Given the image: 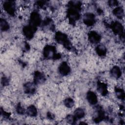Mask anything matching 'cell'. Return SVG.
<instances>
[{"label":"cell","mask_w":125,"mask_h":125,"mask_svg":"<svg viewBox=\"0 0 125 125\" xmlns=\"http://www.w3.org/2000/svg\"><path fill=\"white\" fill-rule=\"evenodd\" d=\"M97 52L99 55H104L105 53V48L103 45H100L97 47Z\"/></svg>","instance_id":"obj_11"},{"label":"cell","mask_w":125,"mask_h":125,"mask_svg":"<svg viewBox=\"0 0 125 125\" xmlns=\"http://www.w3.org/2000/svg\"><path fill=\"white\" fill-rule=\"evenodd\" d=\"M87 98L91 104H95L97 102V97L95 93L92 92H89L87 93Z\"/></svg>","instance_id":"obj_4"},{"label":"cell","mask_w":125,"mask_h":125,"mask_svg":"<svg viewBox=\"0 0 125 125\" xmlns=\"http://www.w3.org/2000/svg\"><path fill=\"white\" fill-rule=\"evenodd\" d=\"M84 21L87 25H92L94 22V18L93 17V15L91 14H87L86 16H85Z\"/></svg>","instance_id":"obj_1"},{"label":"cell","mask_w":125,"mask_h":125,"mask_svg":"<svg viewBox=\"0 0 125 125\" xmlns=\"http://www.w3.org/2000/svg\"><path fill=\"white\" fill-rule=\"evenodd\" d=\"M4 8L5 9V10L8 12L9 14H13L14 12V6L13 4L10 2H6L4 3L3 5Z\"/></svg>","instance_id":"obj_5"},{"label":"cell","mask_w":125,"mask_h":125,"mask_svg":"<svg viewBox=\"0 0 125 125\" xmlns=\"http://www.w3.org/2000/svg\"><path fill=\"white\" fill-rule=\"evenodd\" d=\"M89 40L91 42L93 43H96V42H98L100 40V37L97 33L95 32H92L90 33Z\"/></svg>","instance_id":"obj_3"},{"label":"cell","mask_w":125,"mask_h":125,"mask_svg":"<svg viewBox=\"0 0 125 125\" xmlns=\"http://www.w3.org/2000/svg\"><path fill=\"white\" fill-rule=\"evenodd\" d=\"M0 26L1 29L3 30H7L8 28V24H7V22L3 20H1L0 21Z\"/></svg>","instance_id":"obj_13"},{"label":"cell","mask_w":125,"mask_h":125,"mask_svg":"<svg viewBox=\"0 0 125 125\" xmlns=\"http://www.w3.org/2000/svg\"><path fill=\"white\" fill-rule=\"evenodd\" d=\"M111 75L113 76V77L115 78H118L120 76V70L118 67L115 66L113 67V68L111 69Z\"/></svg>","instance_id":"obj_6"},{"label":"cell","mask_w":125,"mask_h":125,"mask_svg":"<svg viewBox=\"0 0 125 125\" xmlns=\"http://www.w3.org/2000/svg\"><path fill=\"white\" fill-rule=\"evenodd\" d=\"M64 103L67 107H71L73 106L74 101L71 98H67L65 100Z\"/></svg>","instance_id":"obj_12"},{"label":"cell","mask_w":125,"mask_h":125,"mask_svg":"<svg viewBox=\"0 0 125 125\" xmlns=\"http://www.w3.org/2000/svg\"><path fill=\"white\" fill-rule=\"evenodd\" d=\"M113 30L117 33H120L122 31V25L120 23L116 22L113 25Z\"/></svg>","instance_id":"obj_9"},{"label":"cell","mask_w":125,"mask_h":125,"mask_svg":"<svg viewBox=\"0 0 125 125\" xmlns=\"http://www.w3.org/2000/svg\"><path fill=\"white\" fill-rule=\"evenodd\" d=\"M66 120L68 122H69L70 123H72L75 120V118H74V117L72 115H68L66 118Z\"/></svg>","instance_id":"obj_15"},{"label":"cell","mask_w":125,"mask_h":125,"mask_svg":"<svg viewBox=\"0 0 125 125\" xmlns=\"http://www.w3.org/2000/svg\"><path fill=\"white\" fill-rule=\"evenodd\" d=\"M37 77V78H39V77ZM41 77L40 76H39V78H41Z\"/></svg>","instance_id":"obj_16"},{"label":"cell","mask_w":125,"mask_h":125,"mask_svg":"<svg viewBox=\"0 0 125 125\" xmlns=\"http://www.w3.org/2000/svg\"><path fill=\"white\" fill-rule=\"evenodd\" d=\"M122 13H123V11L120 7L117 8L114 10V14L118 17H121L122 15Z\"/></svg>","instance_id":"obj_14"},{"label":"cell","mask_w":125,"mask_h":125,"mask_svg":"<svg viewBox=\"0 0 125 125\" xmlns=\"http://www.w3.org/2000/svg\"><path fill=\"white\" fill-rule=\"evenodd\" d=\"M60 72L63 75H67L69 72V67L65 62L62 63L59 67Z\"/></svg>","instance_id":"obj_2"},{"label":"cell","mask_w":125,"mask_h":125,"mask_svg":"<svg viewBox=\"0 0 125 125\" xmlns=\"http://www.w3.org/2000/svg\"><path fill=\"white\" fill-rule=\"evenodd\" d=\"M74 115L76 117L78 118H81L83 117L84 115V112L82 109L78 108L75 111Z\"/></svg>","instance_id":"obj_8"},{"label":"cell","mask_w":125,"mask_h":125,"mask_svg":"<svg viewBox=\"0 0 125 125\" xmlns=\"http://www.w3.org/2000/svg\"><path fill=\"white\" fill-rule=\"evenodd\" d=\"M27 114L30 116H35L37 114L36 108L33 105H31L30 106L28 107L27 109Z\"/></svg>","instance_id":"obj_7"},{"label":"cell","mask_w":125,"mask_h":125,"mask_svg":"<svg viewBox=\"0 0 125 125\" xmlns=\"http://www.w3.org/2000/svg\"><path fill=\"white\" fill-rule=\"evenodd\" d=\"M98 90L102 94H106V87H105V85L103 83H101L99 85Z\"/></svg>","instance_id":"obj_10"}]
</instances>
